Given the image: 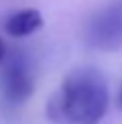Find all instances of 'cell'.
<instances>
[{
	"label": "cell",
	"mask_w": 122,
	"mask_h": 124,
	"mask_svg": "<svg viewBox=\"0 0 122 124\" xmlns=\"http://www.w3.org/2000/svg\"><path fill=\"white\" fill-rule=\"evenodd\" d=\"M108 85L94 67H77L65 75L59 92L51 96L47 114L57 124H98L108 110Z\"/></svg>",
	"instance_id": "6da1fadb"
},
{
	"label": "cell",
	"mask_w": 122,
	"mask_h": 124,
	"mask_svg": "<svg viewBox=\"0 0 122 124\" xmlns=\"http://www.w3.org/2000/svg\"><path fill=\"white\" fill-rule=\"evenodd\" d=\"M85 43L100 51L122 47V0H108L92 12L84 31Z\"/></svg>",
	"instance_id": "7a4b0ae2"
},
{
	"label": "cell",
	"mask_w": 122,
	"mask_h": 124,
	"mask_svg": "<svg viewBox=\"0 0 122 124\" xmlns=\"http://www.w3.org/2000/svg\"><path fill=\"white\" fill-rule=\"evenodd\" d=\"M0 69V90L12 104H23L33 94V73L23 53H8Z\"/></svg>",
	"instance_id": "3957f363"
},
{
	"label": "cell",
	"mask_w": 122,
	"mask_h": 124,
	"mask_svg": "<svg viewBox=\"0 0 122 124\" xmlns=\"http://www.w3.org/2000/svg\"><path fill=\"white\" fill-rule=\"evenodd\" d=\"M43 27V14L37 8H23L10 14L4 23V31L10 37H29Z\"/></svg>",
	"instance_id": "277c9868"
},
{
	"label": "cell",
	"mask_w": 122,
	"mask_h": 124,
	"mask_svg": "<svg viewBox=\"0 0 122 124\" xmlns=\"http://www.w3.org/2000/svg\"><path fill=\"white\" fill-rule=\"evenodd\" d=\"M6 57H8V47H6V43L0 39V63H2Z\"/></svg>",
	"instance_id": "5b68a950"
},
{
	"label": "cell",
	"mask_w": 122,
	"mask_h": 124,
	"mask_svg": "<svg viewBox=\"0 0 122 124\" xmlns=\"http://www.w3.org/2000/svg\"><path fill=\"white\" fill-rule=\"evenodd\" d=\"M118 102H120V108H122V87H120V98H118Z\"/></svg>",
	"instance_id": "8992f818"
}]
</instances>
